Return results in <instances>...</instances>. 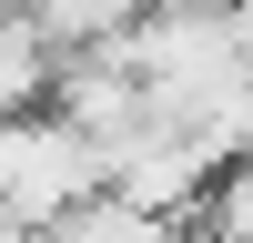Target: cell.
Wrapping results in <instances>:
<instances>
[{
    "instance_id": "4",
    "label": "cell",
    "mask_w": 253,
    "mask_h": 243,
    "mask_svg": "<svg viewBox=\"0 0 253 243\" xmlns=\"http://www.w3.org/2000/svg\"><path fill=\"white\" fill-rule=\"evenodd\" d=\"M193 223H203V243H253V152L213 172V193H203Z\"/></svg>"
},
{
    "instance_id": "2",
    "label": "cell",
    "mask_w": 253,
    "mask_h": 243,
    "mask_svg": "<svg viewBox=\"0 0 253 243\" xmlns=\"http://www.w3.org/2000/svg\"><path fill=\"white\" fill-rule=\"evenodd\" d=\"M152 10H162V0H31L41 40H51L61 61H71V51H112V40H132Z\"/></svg>"
},
{
    "instance_id": "3",
    "label": "cell",
    "mask_w": 253,
    "mask_h": 243,
    "mask_svg": "<svg viewBox=\"0 0 253 243\" xmlns=\"http://www.w3.org/2000/svg\"><path fill=\"white\" fill-rule=\"evenodd\" d=\"M41 243H203V233H182V223H152V213H132V202H81L71 223H51Z\"/></svg>"
},
{
    "instance_id": "1",
    "label": "cell",
    "mask_w": 253,
    "mask_h": 243,
    "mask_svg": "<svg viewBox=\"0 0 253 243\" xmlns=\"http://www.w3.org/2000/svg\"><path fill=\"white\" fill-rule=\"evenodd\" d=\"M81 202H101V152L71 132V122H51V112L0 122V213L31 223V233H51V223H71Z\"/></svg>"
}]
</instances>
